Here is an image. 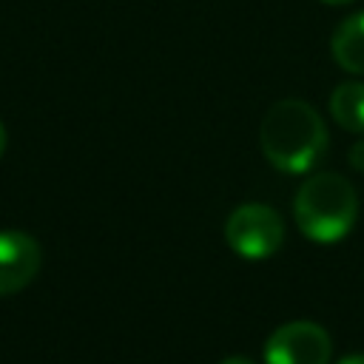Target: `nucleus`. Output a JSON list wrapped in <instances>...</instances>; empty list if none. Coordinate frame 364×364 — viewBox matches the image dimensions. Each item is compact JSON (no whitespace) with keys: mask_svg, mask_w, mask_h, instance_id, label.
Segmentation results:
<instances>
[{"mask_svg":"<svg viewBox=\"0 0 364 364\" xmlns=\"http://www.w3.org/2000/svg\"><path fill=\"white\" fill-rule=\"evenodd\" d=\"M259 145L264 159L282 173L310 171L327 151V128L304 100H279L262 119Z\"/></svg>","mask_w":364,"mask_h":364,"instance_id":"nucleus-1","label":"nucleus"},{"mask_svg":"<svg viewBox=\"0 0 364 364\" xmlns=\"http://www.w3.org/2000/svg\"><path fill=\"white\" fill-rule=\"evenodd\" d=\"M293 216L307 239L321 245L338 242L358 219V193L341 173L318 171L299 185Z\"/></svg>","mask_w":364,"mask_h":364,"instance_id":"nucleus-2","label":"nucleus"},{"mask_svg":"<svg viewBox=\"0 0 364 364\" xmlns=\"http://www.w3.org/2000/svg\"><path fill=\"white\" fill-rule=\"evenodd\" d=\"M225 242L242 259L259 262L273 256L284 242V222L282 216L262 202H247L233 208L225 222Z\"/></svg>","mask_w":364,"mask_h":364,"instance_id":"nucleus-3","label":"nucleus"},{"mask_svg":"<svg viewBox=\"0 0 364 364\" xmlns=\"http://www.w3.org/2000/svg\"><path fill=\"white\" fill-rule=\"evenodd\" d=\"M333 341L316 321H287L264 344V364H330Z\"/></svg>","mask_w":364,"mask_h":364,"instance_id":"nucleus-4","label":"nucleus"},{"mask_svg":"<svg viewBox=\"0 0 364 364\" xmlns=\"http://www.w3.org/2000/svg\"><path fill=\"white\" fill-rule=\"evenodd\" d=\"M40 270V245L23 230H0V296L23 290Z\"/></svg>","mask_w":364,"mask_h":364,"instance_id":"nucleus-5","label":"nucleus"},{"mask_svg":"<svg viewBox=\"0 0 364 364\" xmlns=\"http://www.w3.org/2000/svg\"><path fill=\"white\" fill-rule=\"evenodd\" d=\"M330 51L344 71L364 74V11H355L336 26Z\"/></svg>","mask_w":364,"mask_h":364,"instance_id":"nucleus-6","label":"nucleus"},{"mask_svg":"<svg viewBox=\"0 0 364 364\" xmlns=\"http://www.w3.org/2000/svg\"><path fill=\"white\" fill-rule=\"evenodd\" d=\"M330 114L344 131L364 134V82L350 80L336 85L330 97Z\"/></svg>","mask_w":364,"mask_h":364,"instance_id":"nucleus-7","label":"nucleus"},{"mask_svg":"<svg viewBox=\"0 0 364 364\" xmlns=\"http://www.w3.org/2000/svg\"><path fill=\"white\" fill-rule=\"evenodd\" d=\"M347 159H350V165H353L355 171H361V173H364V136L350 148V156H347Z\"/></svg>","mask_w":364,"mask_h":364,"instance_id":"nucleus-8","label":"nucleus"},{"mask_svg":"<svg viewBox=\"0 0 364 364\" xmlns=\"http://www.w3.org/2000/svg\"><path fill=\"white\" fill-rule=\"evenodd\" d=\"M219 364H256V361L253 358H245V355H230V358H225Z\"/></svg>","mask_w":364,"mask_h":364,"instance_id":"nucleus-9","label":"nucleus"},{"mask_svg":"<svg viewBox=\"0 0 364 364\" xmlns=\"http://www.w3.org/2000/svg\"><path fill=\"white\" fill-rule=\"evenodd\" d=\"M338 364H364V353H358V355H347V358H341Z\"/></svg>","mask_w":364,"mask_h":364,"instance_id":"nucleus-10","label":"nucleus"},{"mask_svg":"<svg viewBox=\"0 0 364 364\" xmlns=\"http://www.w3.org/2000/svg\"><path fill=\"white\" fill-rule=\"evenodd\" d=\"M3 151H6V128L0 122V156H3Z\"/></svg>","mask_w":364,"mask_h":364,"instance_id":"nucleus-11","label":"nucleus"},{"mask_svg":"<svg viewBox=\"0 0 364 364\" xmlns=\"http://www.w3.org/2000/svg\"><path fill=\"white\" fill-rule=\"evenodd\" d=\"M321 3H327V6H341V3H353V0H321Z\"/></svg>","mask_w":364,"mask_h":364,"instance_id":"nucleus-12","label":"nucleus"}]
</instances>
